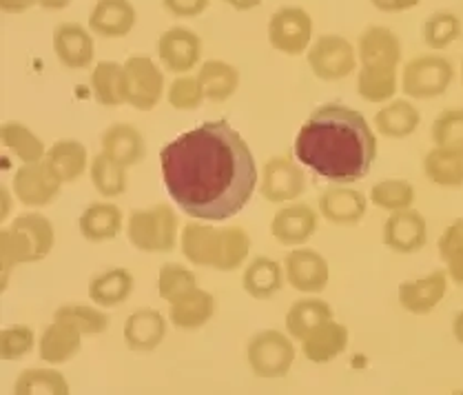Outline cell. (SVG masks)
I'll return each instance as SVG.
<instances>
[{"label":"cell","instance_id":"6da1fadb","mask_svg":"<svg viewBox=\"0 0 463 395\" xmlns=\"http://www.w3.org/2000/svg\"><path fill=\"white\" fill-rule=\"evenodd\" d=\"M160 169L171 200L202 222L238 216L260 185L253 151L229 120L202 122L166 142Z\"/></svg>","mask_w":463,"mask_h":395},{"label":"cell","instance_id":"7a4b0ae2","mask_svg":"<svg viewBox=\"0 0 463 395\" xmlns=\"http://www.w3.org/2000/svg\"><path fill=\"white\" fill-rule=\"evenodd\" d=\"M377 136L364 113L339 102L310 113L293 145L299 165L333 185L364 180L377 160Z\"/></svg>","mask_w":463,"mask_h":395},{"label":"cell","instance_id":"3957f363","mask_svg":"<svg viewBox=\"0 0 463 395\" xmlns=\"http://www.w3.org/2000/svg\"><path fill=\"white\" fill-rule=\"evenodd\" d=\"M180 249L194 266L215 271H235L250 254V236L244 226H213L209 222L191 220L182 226Z\"/></svg>","mask_w":463,"mask_h":395},{"label":"cell","instance_id":"277c9868","mask_svg":"<svg viewBox=\"0 0 463 395\" xmlns=\"http://www.w3.org/2000/svg\"><path fill=\"white\" fill-rule=\"evenodd\" d=\"M56 242V229L47 216L38 211L16 216L0 231V269L3 289L18 265H33L47 258Z\"/></svg>","mask_w":463,"mask_h":395},{"label":"cell","instance_id":"5b68a950","mask_svg":"<svg viewBox=\"0 0 463 395\" xmlns=\"http://www.w3.org/2000/svg\"><path fill=\"white\" fill-rule=\"evenodd\" d=\"M127 238L142 254H169L180 240V220L169 202L133 209L127 218Z\"/></svg>","mask_w":463,"mask_h":395},{"label":"cell","instance_id":"8992f818","mask_svg":"<svg viewBox=\"0 0 463 395\" xmlns=\"http://www.w3.org/2000/svg\"><path fill=\"white\" fill-rule=\"evenodd\" d=\"M455 78V67L448 58L426 53L403 65L402 92L415 101H432L448 92Z\"/></svg>","mask_w":463,"mask_h":395},{"label":"cell","instance_id":"52a82bcc","mask_svg":"<svg viewBox=\"0 0 463 395\" xmlns=\"http://www.w3.org/2000/svg\"><path fill=\"white\" fill-rule=\"evenodd\" d=\"M246 360L258 378H282L293 367L295 347L282 331H260L246 347Z\"/></svg>","mask_w":463,"mask_h":395},{"label":"cell","instance_id":"ba28073f","mask_svg":"<svg viewBox=\"0 0 463 395\" xmlns=\"http://www.w3.org/2000/svg\"><path fill=\"white\" fill-rule=\"evenodd\" d=\"M260 194L273 205H287L298 200L307 191V174L298 158L273 156L264 162L260 174Z\"/></svg>","mask_w":463,"mask_h":395},{"label":"cell","instance_id":"9c48e42d","mask_svg":"<svg viewBox=\"0 0 463 395\" xmlns=\"http://www.w3.org/2000/svg\"><path fill=\"white\" fill-rule=\"evenodd\" d=\"M308 67L319 81L337 82L357 69V52L344 36L326 34L308 47Z\"/></svg>","mask_w":463,"mask_h":395},{"label":"cell","instance_id":"30bf717a","mask_svg":"<svg viewBox=\"0 0 463 395\" xmlns=\"http://www.w3.org/2000/svg\"><path fill=\"white\" fill-rule=\"evenodd\" d=\"M165 93V73L149 56H131L125 63L127 105L137 111H151Z\"/></svg>","mask_w":463,"mask_h":395},{"label":"cell","instance_id":"8fae6325","mask_svg":"<svg viewBox=\"0 0 463 395\" xmlns=\"http://www.w3.org/2000/svg\"><path fill=\"white\" fill-rule=\"evenodd\" d=\"M12 189L16 194V200H21V205L41 209V207L52 205L61 196L62 180L53 174L47 160L29 162V165H21L16 169Z\"/></svg>","mask_w":463,"mask_h":395},{"label":"cell","instance_id":"7c38bea8","mask_svg":"<svg viewBox=\"0 0 463 395\" xmlns=\"http://www.w3.org/2000/svg\"><path fill=\"white\" fill-rule=\"evenodd\" d=\"M313 38V18L302 7H279L270 16L269 41L273 49L287 56H299Z\"/></svg>","mask_w":463,"mask_h":395},{"label":"cell","instance_id":"4fadbf2b","mask_svg":"<svg viewBox=\"0 0 463 395\" xmlns=\"http://www.w3.org/2000/svg\"><path fill=\"white\" fill-rule=\"evenodd\" d=\"M357 58L362 65L359 72L397 73L399 63H402V43L392 29L373 24L359 36Z\"/></svg>","mask_w":463,"mask_h":395},{"label":"cell","instance_id":"5bb4252c","mask_svg":"<svg viewBox=\"0 0 463 395\" xmlns=\"http://www.w3.org/2000/svg\"><path fill=\"white\" fill-rule=\"evenodd\" d=\"M284 274L295 291L319 294L326 289L328 280H331V266L319 251L310 249V246H295L284 260Z\"/></svg>","mask_w":463,"mask_h":395},{"label":"cell","instance_id":"9a60e30c","mask_svg":"<svg viewBox=\"0 0 463 395\" xmlns=\"http://www.w3.org/2000/svg\"><path fill=\"white\" fill-rule=\"evenodd\" d=\"M319 226V214L307 202H290L275 211L270 234L284 246H304Z\"/></svg>","mask_w":463,"mask_h":395},{"label":"cell","instance_id":"2e32d148","mask_svg":"<svg viewBox=\"0 0 463 395\" xmlns=\"http://www.w3.org/2000/svg\"><path fill=\"white\" fill-rule=\"evenodd\" d=\"M382 240L395 254H417L428 242L426 216L417 209L395 211L383 222Z\"/></svg>","mask_w":463,"mask_h":395},{"label":"cell","instance_id":"e0dca14e","mask_svg":"<svg viewBox=\"0 0 463 395\" xmlns=\"http://www.w3.org/2000/svg\"><path fill=\"white\" fill-rule=\"evenodd\" d=\"M157 56L171 73H189L202 58V41L186 27H171L157 41Z\"/></svg>","mask_w":463,"mask_h":395},{"label":"cell","instance_id":"ac0fdd59","mask_svg":"<svg viewBox=\"0 0 463 395\" xmlns=\"http://www.w3.org/2000/svg\"><path fill=\"white\" fill-rule=\"evenodd\" d=\"M448 274L443 269L430 271L428 275L417 280H406L399 284L397 298L399 304L415 315H426L437 309V304L446 298L448 294Z\"/></svg>","mask_w":463,"mask_h":395},{"label":"cell","instance_id":"d6986e66","mask_svg":"<svg viewBox=\"0 0 463 395\" xmlns=\"http://www.w3.org/2000/svg\"><path fill=\"white\" fill-rule=\"evenodd\" d=\"M100 151L125 169H131L146 158V138L131 122H113L102 133Z\"/></svg>","mask_w":463,"mask_h":395},{"label":"cell","instance_id":"ffe728a7","mask_svg":"<svg viewBox=\"0 0 463 395\" xmlns=\"http://www.w3.org/2000/svg\"><path fill=\"white\" fill-rule=\"evenodd\" d=\"M368 198L353 187L337 185L319 196V216L339 226L359 225L366 216Z\"/></svg>","mask_w":463,"mask_h":395},{"label":"cell","instance_id":"44dd1931","mask_svg":"<svg viewBox=\"0 0 463 395\" xmlns=\"http://www.w3.org/2000/svg\"><path fill=\"white\" fill-rule=\"evenodd\" d=\"M53 52L65 67L87 69L96 56V43L80 23H61L53 29Z\"/></svg>","mask_w":463,"mask_h":395},{"label":"cell","instance_id":"7402d4cb","mask_svg":"<svg viewBox=\"0 0 463 395\" xmlns=\"http://www.w3.org/2000/svg\"><path fill=\"white\" fill-rule=\"evenodd\" d=\"M122 226H125L122 209L109 200L91 202V205L85 207L80 220H78V229H80L82 238L93 242V245L116 240L122 234Z\"/></svg>","mask_w":463,"mask_h":395},{"label":"cell","instance_id":"603a6c76","mask_svg":"<svg viewBox=\"0 0 463 395\" xmlns=\"http://www.w3.org/2000/svg\"><path fill=\"white\" fill-rule=\"evenodd\" d=\"M131 0H98L89 14V29L100 38H122L136 24Z\"/></svg>","mask_w":463,"mask_h":395},{"label":"cell","instance_id":"cb8c5ba5","mask_svg":"<svg viewBox=\"0 0 463 395\" xmlns=\"http://www.w3.org/2000/svg\"><path fill=\"white\" fill-rule=\"evenodd\" d=\"M125 342L131 352H154L166 335V320L156 309H137L125 323Z\"/></svg>","mask_w":463,"mask_h":395},{"label":"cell","instance_id":"d4e9b609","mask_svg":"<svg viewBox=\"0 0 463 395\" xmlns=\"http://www.w3.org/2000/svg\"><path fill=\"white\" fill-rule=\"evenodd\" d=\"M133 274L125 266H111V269L100 271L89 283V298L98 307H118V304L127 303L133 294Z\"/></svg>","mask_w":463,"mask_h":395},{"label":"cell","instance_id":"484cf974","mask_svg":"<svg viewBox=\"0 0 463 395\" xmlns=\"http://www.w3.org/2000/svg\"><path fill=\"white\" fill-rule=\"evenodd\" d=\"M348 347V329L342 323L328 320L322 327L310 331L302 340L304 358L315 364H326L339 358Z\"/></svg>","mask_w":463,"mask_h":395},{"label":"cell","instance_id":"4316f807","mask_svg":"<svg viewBox=\"0 0 463 395\" xmlns=\"http://www.w3.org/2000/svg\"><path fill=\"white\" fill-rule=\"evenodd\" d=\"M215 313V298L209 291L195 286L194 291L169 304V318L177 329L195 331L202 329Z\"/></svg>","mask_w":463,"mask_h":395},{"label":"cell","instance_id":"83f0119b","mask_svg":"<svg viewBox=\"0 0 463 395\" xmlns=\"http://www.w3.org/2000/svg\"><path fill=\"white\" fill-rule=\"evenodd\" d=\"M284 265L269 255H258L246 265L242 286L246 294L255 300H269L278 295L284 286Z\"/></svg>","mask_w":463,"mask_h":395},{"label":"cell","instance_id":"f1b7e54d","mask_svg":"<svg viewBox=\"0 0 463 395\" xmlns=\"http://www.w3.org/2000/svg\"><path fill=\"white\" fill-rule=\"evenodd\" d=\"M44 160L49 162L53 174L61 178L62 185H69V182L80 180L82 174L87 171L89 151L80 140L65 138V140H58L49 147Z\"/></svg>","mask_w":463,"mask_h":395},{"label":"cell","instance_id":"f546056e","mask_svg":"<svg viewBox=\"0 0 463 395\" xmlns=\"http://www.w3.org/2000/svg\"><path fill=\"white\" fill-rule=\"evenodd\" d=\"M82 333L73 324L53 320L47 329L43 331L41 338V358L49 364H65L76 358L82 347Z\"/></svg>","mask_w":463,"mask_h":395},{"label":"cell","instance_id":"4dcf8cb0","mask_svg":"<svg viewBox=\"0 0 463 395\" xmlns=\"http://www.w3.org/2000/svg\"><path fill=\"white\" fill-rule=\"evenodd\" d=\"M420 125L421 113L411 101H391L375 113V130L392 140L412 136Z\"/></svg>","mask_w":463,"mask_h":395},{"label":"cell","instance_id":"1f68e13d","mask_svg":"<svg viewBox=\"0 0 463 395\" xmlns=\"http://www.w3.org/2000/svg\"><path fill=\"white\" fill-rule=\"evenodd\" d=\"M423 174L432 185L443 189H461L463 187V154L443 147H432L423 158Z\"/></svg>","mask_w":463,"mask_h":395},{"label":"cell","instance_id":"d6a6232c","mask_svg":"<svg viewBox=\"0 0 463 395\" xmlns=\"http://www.w3.org/2000/svg\"><path fill=\"white\" fill-rule=\"evenodd\" d=\"M328 320H333V309L326 300L304 298L290 304L287 313V331L290 338L302 342L310 331L322 327Z\"/></svg>","mask_w":463,"mask_h":395},{"label":"cell","instance_id":"836d02e7","mask_svg":"<svg viewBox=\"0 0 463 395\" xmlns=\"http://www.w3.org/2000/svg\"><path fill=\"white\" fill-rule=\"evenodd\" d=\"M0 140L3 145L12 151L23 165L29 162H41L47 156L49 147H44L43 138L38 133H33L27 125L18 120H7L0 127Z\"/></svg>","mask_w":463,"mask_h":395},{"label":"cell","instance_id":"e575fe53","mask_svg":"<svg viewBox=\"0 0 463 395\" xmlns=\"http://www.w3.org/2000/svg\"><path fill=\"white\" fill-rule=\"evenodd\" d=\"M91 89L102 107L125 105V65L116 61H102L91 72Z\"/></svg>","mask_w":463,"mask_h":395},{"label":"cell","instance_id":"d590c367","mask_svg":"<svg viewBox=\"0 0 463 395\" xmlns=\"http://www.w3.org/2000/svg\"><path fill=\"white\" fill-rule=\"evenodd\" d=\"M204 96L213 102H224L238 92L240 72L231 63L224 61H206L198 73Z\"/></svg>","mask_w":463,"mask_h":395},{"label":"cell","instance_id":"8d00e7d4","mask_svg":"<svg viewBox=\"0 0 463 395\" xmlns=\"http://www.w3.org/2000/svg\"><path fill=\"white\" fill-rule=\"evenodd\" d=\"M127 171L129 169L113 162L102 151L98 156H93L91 167H89L93 189L102 198H120L122 194H127V189H129V176H127Z\"/></svg>","mask_w":463,"mask_h":395},{"label":"cell","instance_id":"74e56055","mask_svg":"<svg viewBox=\"0 0 463 395\" xmlns=\"http://www.w3.org/2000/svg\"><path fill=\"white\" fill-rule=\"evenodd\" d=\"M417 191L415 187L408 180L402 178H388V180H379L373 185L368 200L377 207V209L388 211V214H395V211L412 209L415 205Z\"/></svg>","mask_w":463,"mask_h":395},{"label":"cell","instance_id":"f35d334b","mask_svg":"<svg viewBox=\"0 0 463 395\" xmlns=\"http://www.w3.org/2000/svg\"><path fill=\"white\" fill-rule=\"evenodd\" d=\"M14 395H71L67 378L56 369H24L14 384Z\"/></svg>","mask_w":463,"mask_h":395},{"label":"cell","instance_id":"ab89813d","mask_svg":"<svg viewBox=\"0 0 463 395\" xmlns=\"http://www.w3.org/2000/svg\"><path fill=\"white\" fill-rule=\"evenodd\" d=\"M53 320L73 324L82 335H98L109 329V315L98 307H89V304H62L53 313Z\"/></svg>","mask_w":463,"mask_h":395},{"label":"cell","instance_id":"60d3db41","mask_svg":"<svg viewBox=\"0 0 463 395\" xmlns=\"http://www.w3.org/2000/svg\"><path fill=\"white\" fill-rule=\"evenodd\" d=\"M195 286H198V275L189 266L180 263L162 265L160 274H157V294L169 304L184 294H189V291H194Z\"/></svg>","mask_w":463,"mask_h":395},{"label":"cell","instance_id":"b9f144b4","mask_svg":"<svg viewBox=\"0 0 463 395\" xmlns=\"http://www.w3.org/2000/svg\"><path fill=\"white\" fill-rule=\"evenodd\" d=\"M432 142L435 147L452 149L463 154V107L443 110L432 122Z\"/></svg>","mask_w":463,"mask_h":395},{"label":"cell","instance_id":"7bdbcfd3","mask_svg":"<svg viewBox=\"0 0 463 395\" xmlns=\"http://www.w3.org/2000/svg\"><path fill=\"white\" fill-rule=\"evenodd\" d=\"M461 36V21L452 12H437L423 23V41L435 52L450 47Z\"/></svg>","mask_w":463,"mask_h":395},{"label":"cell","instance_id":"ee69618b","mask_svg":"<svg viewBox=\"0 0 463 395\" xmlns=\"http://www.w3.org/2000/svg\"><path fill=\"white\" fill-rule=\"evenodd\" d=\"M204 98V87L198 76H177L166 89V101L177 111L198 110Z\"/></svg>","mask_w":463,"mask_h":395},{"label":"cell","instance_id":"f6af8a7d","mask_svg":"<svg viewBox=\"0 0 463 395\" xmlns=\"http://www.w3.org/2000/svg\"><path fill=\"white\" fill-rule=\"evenodd\" d=\"M36 335L24 324H14V327L3 329L0 333V355L3 360H21L33 349Z\"/></svg>","mask_w":463,"mask_h":395},{"label":"cell","instance_id":"bcb514c9","mask_svg":"<svg viewBox=\"0 0 463 395\" xmlns=\"http://www.w3.org/2000/svg\"><path fill=\"white\" fill-rule=\"evenodd\" d=\"M437 251H439V258L446 263L452 255L463 254V218L452 220L450 225L443 229L439 236V242H437Z\"/></svg>","mask_w":463,"mask_h":395},{"label":"cell","instance_id":"7dc6e473","mask_svg":"<svg viewBox=\"0 0 463 395\" xmlns=\"http://www.w3.org/2000/svg\"><path fill=\"white\" fill-rule=\"evenodd\" d=\"M211 0H162L166 12L175 18H195L206 12Z\"/></svg>","mask_w":463,"mask_h":395},{"label":"cell","instance_id":"c3c4849f","mask_svg":"<svg viewBox=\"0 0 463 395\" xmlns=\"http://www.w3.org/2000/svg\"><path fill=\"white\" fill-rule=\"evenodd\" d=\"M373 7L379 9V12L386 14H399L408 12V9H415L421 0H371Z\"/></svg>","mask_w":463,"mask_h":395},{"label":"cell","instance_id":"681fc988","mask_svg":"<svg viewBox=\"0 0 463 395\" xmlns=\"http://www.w3.org/2000/svg\"><path fill=\"white\" fill-rule=\"evenodd\" d=\"M443 265H446L448 278H450L452 283L463 284V254L452 255V258H448Z\"/></svg>","mask_w":463,"mask_h":395},{"label":"cell","instance_id":"f907efd6","mask_svg":"<svg viewBox=\"0 0 463 395\" xmlns=\"http://www.w3.org/2000/svg\"><path fill=\"white\" fill-rule=\"evenodd\" d=\"M14 198H16V194H14L12 187L0 185V220H3V222L7 220L9 216H12Z\"/></svg>","mask_w":463,"mask_h":395},{"label":"cell","instance_id":"816d5d0a","mask_svg":"<svg viewBox=\"0 0 463 395\" xmlns=\"http://www.w3.org/2000/svg\"><path fill=\"white\" fill-rule=\"evenodd\" d=\"M33 5H38V0H0V9L5 14H23Z\"/></svg>","mask_w":463,"mask_h":395},{"label":"cell","instance_id":"f5cc1de1","mask_svg":"<svg viewBox=\"0 0 463 395\" xmlns=\"http://www.w3.org/2000/svg\"><path fill=\"white\" fill-rule=\"evenodd\" d=\"M229 7L238 9V12H249V9H255L262 5V0H224Z\"/></svg>","mask_w":463,"mask_h":395},{"label":"cell","instance_id":"db71d44e","mask_svg":"<svg viewBox=\"0 0 463 395\" xmlns=\"http://www.w3.org/2000/svg\"><path fill=\"white\" fill-rule=\"evenodd\" d=\"M43 9H49V12H61V9H67L71 5V0H38Z\"/></svg>","mask_w":463,"mask_h":395},{"label":"cell","instance_id":"11a10c76","mask_svg":"<svg viewBox=\"0 0 463 395\" xmlns=\"http://www.w3.org/2000/svg\"><path fill=\"white\" fill-rule=\"evenodd\" d=\"M452 333H455L457 342L463 344V311L455 315V320H452Z\"/></svg>","mask_w":463,"mask_h":395},{"label":"cell","instance_id":"9f6ffc18","mask_svg":"<svg viewBox=\"0 0 463 395\" xmlns=\"http://www.w3.org/2000/svg\"><path fill=\"white\" fill-rule=\"evenodd\" d=\"M450 395H463V391H455V393H450Z\"/></svg>","mask_w":463,"mask_h":395},{"label":"cell","instance_id":"6f0895ef","mask_svg":"<svg viewBox=\"0 0 463 395\" xmlns=\"http://www.w3.org/2000/svg\"><path fill=\"white\" fill-rule=\"evenodd\" d=\"M461 85H463V69H461Z\"/></svg>","mask_w":463,"mask_h":395}]
</instances>
